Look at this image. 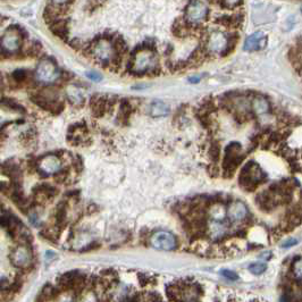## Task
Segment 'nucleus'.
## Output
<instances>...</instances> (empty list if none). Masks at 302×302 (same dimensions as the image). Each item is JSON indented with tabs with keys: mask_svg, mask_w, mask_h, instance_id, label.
I'll return each instance as SVG.
<instances>
[{
	"mask_svg": "<svg viewBox=\"0 0 302 302\" xmlns=\"http://www.w3.org/2000/svg\"><path fill=\"white\" fill-rule=\"evenodd\" d=\"M157 68V56L154 51V45L149 42H145L143 46L137 48L128 64L129 71L138 75L156 73Z\"/></svg>",
	"mask_w": 302,
	"mask_h": 302,
	"instance_id": "1",
	"label": "nucleus"
},
{
	"mask_svg": "<svg viewBox=\"0 0 302 302\" xmlns=\"http://www.w3.org/2000/svg\"><path fill=\"white\" fill-rule=\"evenodd\" d=\"M265 178H266V174L261 171V168L255 162L250 161L242 169L240 175V184L247 190H252L259 183H261Z\"/></svg>",
	"mask_w": 302,
	"mask_h": 302,
	"instance_id": "2",
	"label": "nucleus"
},
{
	"mask_svg": "<svg viewBox=\"0 0 302 302\" xmlns=\"http://www.w3.org/2000/svg\"><path fill=\"white\" fill-rule=\"evenodd\" d=\"M205 48L209 55H230L228 52V32H212L206 38Z\"/></svg>",
	"mask_w": 302,
	"mask_h": 302,
	"instance_id": "3",
	"label": "nucleus"
},
{
	"mask_svg": "<svg viewBox=\"0 0 302 302\" xmlns=\"http://www.w3.org/2000/svg\"><path fill=\"white\" fill-rule=\"evenodd\" d=\"M90 51L95 58H97L98 62L101 64L111 65V62L114 61L116 57L115 49L112 47L111 40L106 38H100L99 40H95L94 46H91Z\"/></svg>",
	"mask_w": 302,
	"mask_h": 302,
	"instance_id": "4",
	"label": "nucleus"
},
{
	"mask_svg": "<svg viewBox=\"0 0 302 302\" xmlns=\"http://www.w3.org/2000/svg\"><path fill=\"white\" fill-rule=\"evenodd\" d=\"M209 17V9L200 0H190L185 6L184 18L192 24H201Z\"/></svg>",
	"mask_w": 302,
	"mask_h": 302,
	"instance_id": "5",
	"label": "nucleus"
},
{
	"mask_svg": "<svg viewBox=\"0 0 302 302\" xmlns=\"http://www.w3.org/2000/svg\"><path fill=\"white\" fill-rule=\"evenodd\" d=\"M35 78L42 83H52L59 78V72L55 63L50 59H42L35 71Z\"/></svg>",
	"mask_w": 302,
	"mask_h": 302,
	"instance_id": "6",
	"label": "nucleus"
},
{
	"mask_svg": "<svg viewBox=\"0 0 302 302\" xmlns=\"http://www.w3.org/2000/svg\"><path fill=\"white\" fill-rule=\"evenodd\" d=\"M23 36L17 29L11 28L0 39V47L6 54H15L19 50Z\"/></svg>",
	"mask_w": 302,
	"mask_h": 302,
	"instance_id": "7",
	"label": "nucleus"
},
{
	"mask_svg": "<svg viewBox=\"0 0 302 302\" xmlns=\"http://www.w3.org/2000/svg\"><path fill=\"white\" fill-rule=\"evenodd\" d=\"M150 243L152 247L157 250L171 251L176 249L177 247V238L171 232L160 231L152 235L150 238Z\"/></svg>",
	"mask_w": 302,
	"mask_h": 302,
	"instance_id": "8",
	"label": "nucleus"
},
{
	"mask_svg": "<svg viewBox=\"0 0 302 302\" xmlns=\"http://www.w3.org/2000/svg\"><path fill=\"white\" fill-rule=\"evenodd\" d=\"M214 23L217 25L224 26V28L226 29L232 30L241 29L244 23V13L240 11L231 15L218 16V17L214 18Z\"/></svg>",
	"mask_w": 302,
	"mask_h": 302,
	"instance_id": "9",
	"label": "nucleus"
},
{
	"mask_svg": "<svg viewBox=\"0 0 302 302\" xmlns=\"http://www.w3.org/2000/svg\"><path fill=\"white\" fill-rule=\"evenodd\" d=\"M11 260L14 266L19 268L29 267L32 263V254L26 245L16 248L11 254Z\"/></svg>",
	"mask_w": 302,
	"mask_h": 302,
	"instance_id": "10",
	"label": "nucleus"
},
{
	"mask_svg": "<svg viewBox=\"0 0 302 302\" xmlns=\"http://www.w3.org/2000/svg\"><path fill=\"white\" fill-rule=\"evenodd\" d=\"M267 45V36L265 35L264 32L258 31L252 33L250 36H248L244 41L243 49L245 51H257L261 50L266 47Z\"/></svg>",
	"mask_w": 302,
	"mask_h": 302,
	"instance_id": "11",
	"label": "nucleus"
},
{
	"mask_svg": "<svg viewBox=\"0 0 302 302\" xmlns=\"http://www.w3.org/2000/svg\"><path fill=\"white\" fill-rule=\"evenodd\" d=\"M38 169L42 175L48 176V175L55 174L61 169V161H59V158L55 157V156L42 157L38 161Z\"/></svg>",
	"mask_w": 302,
	"mask_h": 302,
	"instance_id": "12",
	"label": "nucleus"
},
{
	"mask_svg": "<svg viewBox=\"0 0 302 302\" xmlns=\"http://www.w3.org/2000/svg\"><path fill=\"white\" fill-rule=\"evenodd\" d=\"M249 209L242 201H234L228 206L227 217L232 222H242L248 217Z\"/></svg>",
	"mask_w": 302,
	"mask_h": 302,
	"instance_id": "13",
	"label": "nucleus"
},
{
	"mask_svg": "<svg viewBox=\"0 0 302 302\" xmlns=\"http://www.w3.org/2000/svg\"><path fill=\"white\" fill-rule=\"evenodd\" d=\"M200 288L197 285H182L180 286V300L197 301L200 295Z\"/></svg>",
	"mask_w": 302,
	"mask_h": 302,
	"instance_id": "14",
	"label": "nucleus"
},
{
	"mask_svg": "<svg viewBox=\"0 0 302 302\" xmlns=\"http://www.w3.org/2000/svg\"><path fill=\"white\" fill-rule=\"evenodd\" d=\"M50 26L51 32L54 33L56 36H58L59 39H64L66 40L68 36V26H67V22L65 19H61L57 18L55 19L54 22L49 24Z\"/></svg>",
	"mask_w": 302,
	"mask_h": 302,
	"instance_id": "15",
	"label": "nucleus"
},
{
	"mask_svg": "<svg viewBox=\"0 0 302 302\" xmlns=\"http://www.w3.org/2000/svg\"><path fill=\"white\" fill-rule=\"evenodd\" d=\"M251 107L255 115H265L270 111V102L264 95H255L251 102Z\"/></svg>",
	"mask_w": 302,
	"mask_h": 302,
	"instance_id": "16",
	"label": "nucleus"
},
{
	"mask_svg": "<svg viewBox=\"0 0 302 302\" xmlns=\"http://www.w3.org/2000/svg\"><path fill=\"white\" fill-rule=\"evenodd\" d=\"M209 216L215 223H220V222H223L227 216V210L226 208L224 207L223 204H220V202H216L210 207V210H209Z\"/></svg>",
	"mask_w": 302,
	"mask_h": 302,
	"instance_id": "17",
	"label": "nucleus"
},
{
	"mask_svg": "<svg viewBox=\"0 0 302 302\" xmlns=\"http://www.w3.org/2000/svg\"><path fill=\"white\" fill-rule=\"evenodd\" d=\"M66 217H67V214H66V204L65 202H61L55 211L56 226L59 228L64 227L66 223Z\"/></svg>",
	"mask_w": 302,
	"mask_h": 302,
	"instance_id": "18",
	"label": "nucleus"
},
{
	"mask_svg": "<svg viewBox=\"0 0 302 302\" xmlns=\"http://www.w3.org/2000/svg\"><path fill=\"white\" fill-rule=\"evenodd\" d=\"M150 112L154 117H160V116H165L169 112V107L165 102L162 101H155L152 102L150 107Z\"/></svg>",
	"mask_w": 302,
	"mask_h": 302,
	"instance_id": "19",
	"label": "nucleus"
},
{
	"mask_svg": "<svg viewBox=\"0 0 302 302\" xmlns=\"http://www.w3.org/2000/svg\"><path fill=\"white\" fill-rule=\"evenodd\" d=\"M292 274L298 282H302V257H297L292 264Z\"/></svg>",
	"mask_w": 302,
	"mask_h": 302,
	"instance_id": "20",
	"label": "nucleus"
},
{
	"mask_svg": "<svg viewBox=\"0 0 302 302\" xmlns=\"http://www.w3.org/2000/svg\"><path fill=\"white\" fill-rule=\"evenodd\" d=\"M243 4V0H221V8L223 9H237Z\"/></svg>",
	"mask_w": 302,
	"mask_h": 302,
	"instance_id": "21",
	"label": "nucleus"
},
{
	"mask_svg": "<svg viewBox=\"0 0 302 302\" xmlns=\"http://www.w3.org/2000/svg\"><path fill=\"white\" fill-rule=\"evenodd\" d=\"M1 102L6 106V107H8L9 109H13V111H21V112L25 111V109L23 108L21 105L17 104V102L14 101V100H12V99H7V98L2 99Z\"/></svg>",
	"mask_w": 302,
	"mask_h": 302,
	"instance_id": "22",
	"label": "nucleus"
},
{
	"mask_svg": "<svg viewBox=\"0 0 302 302\" xmlns=\"http://www.w3.org/2000/svg\"><path fill=\"white\" fill-rule=\"evenodd\" d=\"M266 265L263 264V263H254L250 265V267H249V270H250V273H252L254 275H260L265 273V270H266Z\"/></svg>",
	"mask_w": 302,
	"mask_h": 302,
	"instance_id": "23",
	"label": "nucleus"
},
{
	"mask_svg": "<svg viewBox=\"0 0 302 302\" xmlns=\"http://www.w3.org/2000/svg\"><path fill=\"white\" fill-rule=\"evenodd\" d=\"M13 78H14L15 81L18 83L24 82L26 79V72L23 71V69H17V71H15L14 74H13Z\"/></svg>",
	"mask_w": 302,
	"mask_h": 302,
	"instance_id": "24",
	"label": "nucleus"
},
{
	"mask_svg": "<svg viewBox=\"0 0 302 302\" xmlns=\"http://www.w3.org/2000/svg\"><path fill=\"white\" fill-rule=\"evenodd\" d=\"M222 274H223V276H225V277L228 278V280H231V281L238 280V275L235 274L234 271H231V270H223V271H222Z\"/></svg>",
	"mask_w": 302,
	"mask_h": 302,
	"instance_id": "25",
	"label": "nucleus"
},
{
	"mask_svg": "<svg viewBox=\"0 0 302 302\" xmlns=\"http://www.w3.org/2000/svg\"><path fill=\"white\" fill-rule=\"evenodd\" d=\"M86 75H88L89 79H92V81H95V82L101 81V79H102L101 75L97 72H89V73H86Z\"/></svg>",
	"mask_w": 302,
	"mask_h": 302,
	"instance_id": "26",
	"label": "nucleus"
},
{
	"mask_svg": "<svg viewBox=\"0 0 302 302\" xmlns=\"http://www.w3.org/2000/svg\"><path fill=\"white\" fill-rule=\"evenodd\" d=\"M9 191V185L7 183H5V182H0V192H2V193H8Z\"/></svg>",
	"mask_w": 302,
	"mask_h": 302,
	"instance_id": "27",
	"label": "nucleus"
},
{
	"mask_svg": "<svg viewBox=\"0 0 302 302\" xmlns=\"http://www.w3.org/2000/svg\"><path fill=\"white\" fill-rule=\"evenodd\" d=\"M73 164H74V167H75L76 171H78V172L82 171V167H83L82 160L79 157H78V159H76V160H74V162H73Z\"/></svg>",
	"mask_w": 302,
	"mask_h": 302,
	"instance_id": "28",
	"label": "nucleus"
},
{
	"mask_svg": "<svg viewBox=\"0 0 302 302\" xmlns=\"http://www.w3.org/2000/svg\"><path fill=\"white\" fill-rule=\"evenodd\" d=\"M99 247H100V243H98V242H92L91 244H89L88 247L85 248L84 251H89V250H95V249H98Z\"/></svg>",
	"mask_w": 302,
	"mask_h": 302,
	"instance_id": "29",
	"label": "nucleus"
},
{
	"mask_svg": "<svg viewBox=\"0 0 302 302\" xmlns=\"http://www.w3.org/2000/svg\"><path fill=\"white\" fill-rule=\"evenodd\" d=\"M68 1H69V0H51L52 4L58 5V6H62V5L68 6Z\"/></svg>",
	"mask_w": 302,
	"mask_h": 302,
	"instance_id": "30",
	"label": "nucleus"
},
{
	"mask_svg": "<svg viewBox=\"0 0 302 302\" xmlns=\"http://www.w3.org/2000/svg\"><path fill=\"white\" fill-rule=\"evenodd\" d=\"M297 243H298L297 240H294V238H291L290 241L285 242V243L283 244V247L284 248H290V247H293V245H295Z\"/></svg>",
	"mask_w": 302,
	"mask_h": 302,
	"instance_id": "31",
	"label": "nucleus"
},
{
	"mask_svg": "<svg viewBox=\"0 0 302 302\" xmlns=\"http://www.w3.org/2000/svg\"><path fill=\"white\" fill-rule=\"evenodd\" d=\"M207 1L214 6H221V0H207Z\"/></svg>",
	"mask_w": 302,
	"mask_h": 302,
	"instance_id": "32",
	"label": "nucleus"
},
{
	"mask_svg": "<svg viewBox=\"0 0 302 302\" xmlns=\"http://www.w3.org/2000/svg\"><path fill=\"white\" fill-rule=\"evenodd\" d=\"M190 82H192V83H197V82H199V78H191V79H190Z\"/></svg>",
	"mask_w": 302,
	"mask_h": 302,
	"instance_id": "33",
	"label": "nucleus"
},
{
	"mask_svg": "<svg viewBox=\"0 0 302 302\" xmlns=\"http://www.w3.org/2000/svg\"><path fill=\"white\" fill-rule=\"evenodd\" d=\"M301 13H302V8H301Z\"/></svg>",
	"mask_w": 302,
	"mask_h": 302,
	"instance_id": "34",
	"label": "nucleus"
}]
</instances>
